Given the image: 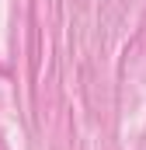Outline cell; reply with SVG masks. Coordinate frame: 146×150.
Returning a JSON list of instances; mask_svg holds the SVG:
<instances>
[]
</instances>
